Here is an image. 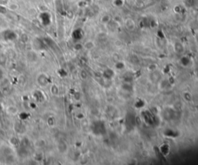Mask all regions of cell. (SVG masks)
Returning <instances> with one entry per match:
<instances>
[{
  "label": "cell",
  "mask_w": 198,
  "mask_h": 165,
  "mask_svg": "<svg viewBox=\"0 0 198 165\" xmlns=\"http://www.w3.org/2000/svg\"><path fill=\"white\" fill-rule=\"evenodd\" d=\"M4 38L7 41H13L16 39L17 35L15 32H13L12 30H7L4 33Z\"/></svg>",
  "instance_id": "6da1fadb"
},
{
  "label": "cell",
  "mask_w": 198,
  "mask_h": 165,
  "mask_svg": "<svg viewBox=\"0 0 198 165\" xmlns=\"http://www.w3.org/2000/svg\"><path fill=\"white\" fill-rule=\"evenodd\" d=\"M40 19H41L42 23L44 25H47L50 23V15L48 12H42L40 15Z\"/></svg>",
  "instance_id": "7a4b0ae2"
},
{
  "label": "cell",
  "mask_w": 198,
  "mask_h": 165,
  "mask_svg": "<svg viewBox=\"0 0 198 165\" xmlns=\"http://www.w3.org/2000/svg\"><path fill=\"white\" fill-rule=\"evenodd\" d=\"M37 82H38V83H39L40 85H41V86H45V85H47V82H48V78H47L46 75L41 74V75H40V76H38V78H37Z\"/></svg>",
  "instance_id": "3957f363"
},
{
  "label": "cell",
  "mask_w": 198,
  "mask_h": 165,
  "mask_svg": "<svg viewBox=\"0 0 198 165\" xmlns=\"http://www.w3.org/2000/svg\"><path fill=\"white\" fill-rule=\"evenodd\" d=\"M7 112L9 114H12V115H14V114H16L18 113V109L17 107L14 106H9L8 108H7Z\"/></svg>",
  "instance_id": "277c9868"
},
{
  "label": "cell",
  "mask_w": 198,
  "mask_h": 165,
  "mask_svg": "<svg viewBox=\"0 0 198 165\" xmlns=\"http://www.w3.org/2000/svg\"><path fill=\"white\" fill-rule=\"evenodd\" d=\"M125 26L130 30L133 29L135 28V23H134L133 20H132L131 19H128L125 22Z\"/></svg>",
  "instance_id": "5b68a950"
},
{
  "label": "cell",
  "mask_w": 198,
  "mask_h": 165,
  "mask_svg": "<svg viewBox=\"0 0 198 165\" xmlns=\"http://www.w3.org/2000/svg\"><path fill=\"white\" fill-rule=\"evenodd\" d=\"M50 92L53 95H57L59 94V90L58 87L56 85H53L50 87Z\"/></svg>",
  "instance_id": "8992f818"
},
{
  "label": "cell",
  "mask_w": 198,
  "mask_h": 165,
  "mask_svg": "<svg viewBox=\"0 0 198 165\" xmlns=\"http://www.w3.org/2000/svg\"><path fill=\"white\" fill-rule=\"evenodd\" d=\"M47 123H48V125H49L50 127L54 126V118L53 117L48 118V120H47Z\"/></svg>",
  "instance_id": "52a82bcc"
},
{
  "label": "cell",
  "mask_w": 198,
  "mask_h": 165,
  "mask_svg": "<svg viewBox=\"0 0 198 165\" xmlns=\"http://www.w3.org/2000/svg\"><path fill=\"white\" fill-rule=\"evenodd\" d=\"M9 9L10 10H12V11H15V10H16L18 8H19V6H18V5L17 4H15V3H13V4H11L10 6H9Z\"/></svg>",
  "instance_id": "ba28073f"
},
{
  "label": "cell",
  "mask_w": 198,
  "mask_h": 165,
  "mask_svg": "<svg viewBox=\"0 0 198 165\" xmlns=\"http://www.w3.org/2000/svg\"><path fill=\"white\" fill-rule=\"evenodd\" d=\"M21 40L23 42V43H26L28 40H29V37H28V35H26V34H23V35H21Z\"/></svg>",
  "instance_id": "9c48e42d"
},
{
  "label": "cell",
  "mask_w": 198,
  "mask_h": 165,
  "mask_svg": "<svg viewBox=\"0 0 198 165\" xmlns=\"http://www.w3.org/2000/svg\"><path fill=\"white\" fill-rule=\"evenodd\" d=\"M114 4H115L116 6H122V4H123V0H115Z\"/></svg>",
  "instance_id": "30bf717a"
},
{
  "label": "cell",
  "mask_w": 198,
  "mask_h": 165,
  "mask_svg": "<svg viewBox=\"0 0 198 165\" xmlns=\"http://www.w3.org/2000/svg\"><path fill=\"white\" fill-rule=\"evenodd\" d=\"M6 57H5L3 55H1V56H0V64L4 65V63H6Z\"/></svg>",
  "instance_id": "8fae6325"
},
{
  "label": "cell",
  "mask_w": 198,
  "mask_h": 165,
  "mask_svg": "<svg viewBox=\"0 0 198 165\" xmlns=\"http://www.w3.org/2000/svg\"><path fill=\"white\" fill-rule=\"evenodd\" d=\"M109 19H110V18H109L108 16H105L102 19V21L104 23H108Z\"/></svg>",
  "instance_id": "7c38bea8"
},
{
  "label": "cell",
  "mask_w": 198,
  "mask_h": 165,
  "mask_svg": "<svg viewBox=\"0 0 198 165\" xmlns=\"http://www.w3.org/2000/svg\"><path fill=\"white\" fill-rule=\"evenodd\" d=\"M8 0H0V5H6L7 3Z\"/></svg>",
  "instance_id": "4fadbf2b"
},
{
  "label": "cell",
  "mask_w": 198,
  "mask_h": 165,
  "mask_svg": "<svg viewBox=\"0 0 198 165\" xmlns=\"http://www.w3.org/2000/svg\"><path fill=\"white\" fill-rule=\"evenodd\" d=\"M2 77H3V73H2V71L0 70V80L2 79Z\"/></svg>",
  "instance_id": "5bb4252c"
},
{
  "label": "cell",
  "mask_w": 198,
  "mask_h": 165,
  "mask_svg": "<svg viewBox=\"0 0 198 165\" xmlns=\"http://www.w3.org/2000/svg\"><path fill=\"white\" fill-rule=\"evenodd\" d=\"M1 111H2V106H1V104H0V113H1Z\"/></svg>",
  "instance_id": "9a60e30c"
}]
</instances>
